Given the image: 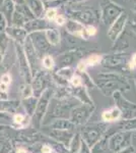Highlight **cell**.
Segmentation results:
<instances>
[{
    "instance_id": "cell-1",
    "label": "cell",
    "mask_w": 136,
    "mask_h": 153,
    "mask_svg": "<svg viewBox=\"0 0 136 153\" xmlns=\"http://www.w3.org/2000/svg\"><path fill=\"white\" fill-rule=\"evenodd\" d=\"M96 87L101 90L106 97H111L114 93L119 91L125 93L130 91L131 85L127 76L121 75L114 71H103L93 76Z\"/></svg>"
},
{
    "instance_id": "cell-2",
    "label": "cell",
    "mask_w": 136,
    "mask_h": 153,
    "mask_svg": "<svg viewBox=\"0 0 136 153\" xmlns=\"http://www.w3.org/2000/svg\"><path fill=\"white\" fill-rule=\"evenodd\" d=\"M129 57L126 52H115L110 55L103 56L101 65L107 71H114L121 75L126 76L128 71H130L129 66Z\"/></svg>"
},
{
    "instance_id": "cell-3",
    "label": "cell",
    "mask_w": 136,
    "mask_h": 153,
    "mask_svg": "<svg viewBox=\"0 0 136 153\" xmlns=\"http://www.w3.org/2000/svg\"><path fill=\"white\" fill-rule=\"evenodd\" d=\"M110 128V124H106L104 122H93L87 124L83 128L81 139L82 141L91 148L96 144Z\"/></svg>"
},
{
    "instance_id": "cell-4",
    "label": "cell",
    "mask_w": 136,
    "mask_h": 153,
    "mask_svg": "<svg viewBox=\"0 0 136 153\" xmlns=\"http://www.w3.org/2000/svg\"><path fill=\"white\" fill-rule=\"evenodd\" d=\"M100 5V19L105 26L110 27L118 16L125 11L122 6L113 0H102Z\"/></svg>"
},
{
    "instance_id": "cell-5",
    "label": "cell",
    "mask_w": 136,
    "mask_h": 153,
    "mask_svg": "<svg viewBox=\"0 0 136 153\" xmlns=\"http://www.w3.org/2000/svg\"><path fill=\"white\" fill-rule=\"evenodd\" d=\"M134 133L128 131H117L109 136L108 145L113 153L129 147L132 145V138Z\"/></svg>"
},
{
    "instance_id": "cell-6",
    "label": "cell",
    "mask_w": 136,
    "mask_h": 153,
    "mask_svg": "<svg viewBox=\"0 0 136 153\" xmlns=\"http://www.w3.org/2000/svg\"><path fill=\"white\" fill-rule=\"evenodd\" d=\"M69 16L71 19L78 22L85 26L86 25L95 26L100 22V10L93 7H85V8L70 11Z\"/></svg>"
},
{
    "instance_id": "cell-7",
    "label": "cell",
    "mask_w": 136,
    "mask_h": 153,
    "mask_svg": "<svg viewBox=\"0 0 136 153\" xmlns=\"http://www.w3.org/2000/svg\"><path fill=\"white\" fill-rule=\"evenodd\" d=\"M115 106L120 109L122 113V120H129V118L136 117V103L131 102L123 95V93L115 92L112 95Z\"/></svg>"
},
{
    "instance_id": "cell-8",
    "label": "cell",
    "mask_w": 136,
    "mask_h": 153,
    "mask_svg": "<svg viewBox=\"0 0 136 153\" xmlns=\"http://www.w3.org/2000/svg\"><path fill=\"white\" fill-rule=\"evenodd\" d=\"M128 19H129V16L124 11V12H122L117 18V19L110 26V28L108 30V37L112 42H115L119 38V36L121 34L123 33L126 24H127Z\"/></svg>"
},
{
    "instance_id": "cell-9",
    "label": "cell",
    "mask_w": 136,
    "mask_h": 153,
    "mask_svg": "<svg viewBox=\"0 0 136 153\" xmlns=\"http://www.w3.org/2000/svg\"><path fill=\"white\" fill-rule=\"evenodd\" d=\"M96 109V105L85 104L80 107L76 108L72 113V122L75 124L83 125L90 120V117L93 115V111Z\"/></svg>"
},
{
    "instance_id": "cell-10",
    "label": "cell",
    "mask_w": 136,
    "mask_h": 153,
    "mask_svg": "<svg viewBox=\"0 0 136 153\" xmlns=\"http://www.w3.org/2000/svg\"><path fill=\"white\" fill-rule=\"evenodd\" d=\"M117 128L115 127H110L108 129V131L106 132V134L99 140L98 142L93 145V147L90 148V153H113L109 148L108 145V139H109V136L113 133L117 132Z\"/></svg>"
},
{
    "instance_id": "cell-11",
    "label": "cell",
    "mask_w": 136,
    "mask_h": 153,
    "mask_svg": "<svg viewBox=\"0 0 136 153\" xmlns=\"http://www.w3.org/2000/svg\"><path fill=\"white\" fill-rule=\"evenodd\" d=\"M122 120V113L120 109L116 106L104 110L102 113V122L106 124H112V123H118Z\"/></svg>"
},
{
    "instance_id": "cell-12",
    "label": "cell",
    "mask_w": 136,
    "mask_h": 153,
    "mask_svg": "<svg viewBox=\"0 0 136 153\" xmlns=\"http://www.w3.org/2000/svg\"><path fill=\"white\" fill-rule=\"evenodd\" d=\"M66 30H67L69 33L78 37V38L87 40L85 33V25L78 23L76 21H73V19H69L67 23H66Z\"/></svg>"
},
{
    "instance_id": "cell-13",
    "label": "cell",
    "mask_w": 136,
    "mask_h": 153,
    "mask_svg": "<svg viewBox=\"0 0 136 153\" xmlns=\"http://www.w3.org/2000/svg\"><path fill=\"white\" fill-rule=\"evenodd\" d=\"M116 128L118 131H128V132H136V117L129 120H121L116 123Z\"/></svg>"
},
{
    "instance_id": "cell-14",
    "label": "cell",
    "mask_w": 136,
    "mask_h": 153,
    "mask_svg": "<svg viewBox=\"0 0 136 153\" xmlns=\"http://www.w3.org/2000/svg\"><path fill=\"white\" fill-rule=\"evenodd\" d=\"M102 58H103V56L101 55V54L93 53V54H91V55L88 56V57L82 59V61L85 65L86 68H93V66L101 65Z\"/></svg>"
},
{
    "instance_id": "cell-15",
    "label": "cell",
    "mask_w": 136,
    "mask_h": 153,
    "mask_svg": "<svg viewBox=\"0 0 136 153\" xmlns=\"http://www.w3.org/2000/svg\"><path fill=\"white\" fill-rule=\"evenodd\" d=\"M46 37L48 39L49 43L52 44V45H57L59 43V41H60V34L55 29L48 30L46 32Z\"/></svg>"
},
{
    "instance_id": "cell-16",
    "label": "cell",
    "mask_w": 136,
    "mask_h": 153,
    "mask_svg": "<svg viewBox=\"0 0 136 153\" xmlns=\"http://www.w3.org/2000/svg\"><path fill=\"white\" fill-rule=\"evenodd\" d=\"M69 82H70V84L72 85L73 88H77V87H79V86L83 85L82 79H81V76L75 75V74H74V75L71 76L70 80H69Z\"/></svg>"
},
{
    "instance_id": "cell-17",
    "label": "cell",
    "mask_w": 136,
    "mask_h": 153,
    "mask_svg": "<svg viewBox=\"0 0 136 153\" xmlns=\"http://www.w3.org/2000/svg\"><path fill=\"white\" fill-rule=\"evenodd\" d=\"M85 33L86 39H88L90 37H93L96 34V28L93 25H86L85 26Z\"/></svg>"
},
{
    "instance_id": "cell-18",
    "label": "cell",
    "mask_w": 136,
    "mask_h": 153,
    "mask_svg": "<svg viewBox=\"0 0 136 153\" xmlns=\"http://www.w3.org/2000/svg\"><path fill=\"white\" fill-rule=\"evenodd\" d=\"M43 65L45 66L46 68H48V70H51V68H53V66H54L53 58H52L51 56H49V55L45 56L44 59H43Z\"/></svg>"
},
{
    "instance_id": "cell-19",
    "label": "cell",
    "mask_w": 136,
    "mask_h": 153,
    "mask_svg": "<svg viewBox=\"0 0 136 153\" xmlns=\"http://www.w3.org/2000/svg\"><path fill=\"white\" fill-rule=\"evenodd\" d=\"M57 16H58V14H57V10L54 8V7L49 8L48 10H47V12H46V16H47V19H48L49 21H55Z\"/></svg>"
},
{
    "instance_id": "cell-20",
    "label": "cell",
    "mask_w": 136,
    "mask_h": 153,
    "mask_svg": "<svg viewBox=\"0 0 136 153\" xmlns=\"http://www.w3.org/2000/svg\"><path fill=\"white\" fill-rule=\"evenodd\" d=\"M128 66H129V70L135 71L136 70V52L132 54V56L129 59V62H128Z\"/></svg>"
},
{
    "instance_id": "cell-21",
    "label": "cell",
    "mask_w": 136,
    "mask_h": 153,
    "mask_svg": "<svg viewBox=\"0 0 136 153\" xmlns=\"http://www.w3.org/2000/svg\"><path fill=\"white\" fill-rule=\"evenodd\" d=\"M81 144H82V141H81L80 137H79V136H76V138L73 140V142H72V148H73V150H75V151L79 150L80 147H81Z\"/></svg>"
},
{
    "instance_id": "cell-22",
    "label": "cell",
    "mask_w": 136,
    "mask_h": 153,
    "mask_svg": "<svg viewBox=\"0 0 136 153\" xmlns=\"http://www.w3.org/2000/svg\"><path fill=\"white\" fill-rule=\"evenodd\" d=\"M127 24L129 25L131 30H132L131 32H133V33H134L135 35H136V16H134V18H132L131 19H128Z\"/></svg>"
},
{
    "instance_id": "cell-23",
    "label": "cell",
    "mask_w": 136,
    "mask_h": 153,
    "mask_svg": "<svg viewBox=\"0 0 136 153\" xmlns=\"http://www.w3.org/2000/svg\"><path fill=\"white\" fill-rule=\"evenodd\" d=\"M55 22L57 25H59V26H63V25L66 24V19L64 18L63 16H60V14H58V16H56L55 19Z\"/></svg>"
},
{
    "instance_id": "cell-24",
    "label": "cell",
    "mask_w": 136,
    "mask_h": 153,
    "mask_svg": "<svg viewBox=\"0 0 136 153\" xmlns=\"http://www.w3.org/2000/svg\"><path fill=\"white\" fill-rule=\"evenodd\" d=\"M134 152H135L134 147L131 145V146L126 147V148H124V149L120 150V151H118V152H116V153H134Z\"/></svg>"
},
{
    "instance_id": "cell-25",
    "label": "cell",
    "mask_w": 136,
    "mask_h": 153,
    "mask_svg": "<svg viewBox=\"0 0 136 153\" xmlns=\"http://www.w3.org/2000/svg\"><path fill=\"white\" fill-rule=\"evenodd\" d=\"M80 153H90V148L88 147L83 141H82V144H81V147H80Z\"/></svg>"
},
{
    "instance_id": "cell-26",
    "label": "cell",
    "mask_w": 136,
    "mask_h": 153,
    "mask_svg": "<svg viewBox=\"0 0 136 153\" xmlns=\"http://www.w3.org/2000/svg\"><path fill=\"white\" fill-rule=\"evenodd\" d=\"M10 76L9 75H3L2 76V78H1V83H3V84H6V85H8L9 83H10Z\"/></svg>"
},
{
    "instance_id": "cell-27",
    "label": "cell",
    "mask_w": 136,
    "mask_h": 153,
    "mask_svg": "<svg viewBox=\"0 0 136 153\" xmlns=\"http://www.w3.org/2000/svg\"><path fill=\"white\" fill-rule=\"evenodd\" d=\"M13 120H14V122H15L16 124H21V123L24 120V117L21 114H15V115H14Z\"/></svg>"
},
{
    "instance_id": "cell-28",
    "label": "cell",
    "mask_w": 136,
    "mask_h": 153,
    "mask_svg": "<svg viewBox=\"0 0 136 153\" xmlns=\"http://www.w3.org/2000/svg\"><path fill=\"white\" fill-rule=\"evenodd\" d=\"M42 153H52V149L51 147H49L48 145H45L42 148Z\"/></svg>"
},
{
    "instance_id": "cell-29",
    "label": "cell",
    "mask_w": 136,
    "mask_h": 153,
    "mask_svg": "<svg viewBox=\"0 0 136 153\" xmlns=\"http://www.w3.org/2000/svg\"><path fill=\"white\" fill-rule=\"evenodd\" d=\"M6 90H7V85H6V84L0 83V91H1V92H5Z\"/></svg>"
},
{
    "instance_id": "cell-30",
    "label": "cell",
    "mask_w": 136,
    "mask_h": 153,
    "mask_svg": "<svg viewBox=\"0 0 136 153\" xmlns=\"http://www.w3.org/2000/svg\"><path fill=\"white\" fill-rule=\"evenodd\" d=\"M131 4H132V10L136 13V0H130Z\"/></svg>"
},
{
    "instance_id": "cell-31",
    "label": "cell",
    "mask_w": 136,
    "mask_h": 153,
    "mask_svg": "<svg viewBox=\"0 0 136 153\" xmlns=\"http://www.w3.org/2000/svg\"><path fill=\"white\" fill-rule=\"evenodd\" d=\"M17 153H26V150H24V149H18L17 150Z\"/></svg>"
},
{
    "instance_id": "cell-32",
    "label": "cell",
    "mask_w": 136,
    "mask_h": 153,
    "mask_svg": "<svg viewBox=\"0 0 136 153\" xmlns=\"http://www.w3.org/2000/svg\"><path fill=\"white\" fill-rule=\"evenodd\" d=\"M134 84H135V86H136V76H134Z\"/></svg>"
},
{
    "instance_id": "cell-33",
    "label": "cell",
    "mask_w": 136,
    "mask_h": 153,
    "mask_svg": "<svg viewBox=\"0 0 136 153\" xmlns=\"http://www.w3.org/2000/svg\"><path fill=\"white\" fill-rule=\"evenodd\" d=\"M83 1H85V0H83Z\"/></svg>"
}]
</instances>
